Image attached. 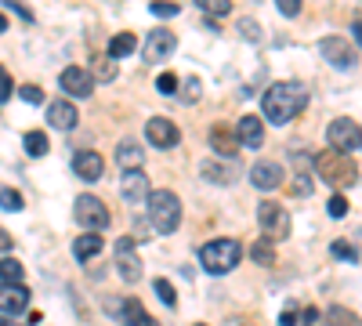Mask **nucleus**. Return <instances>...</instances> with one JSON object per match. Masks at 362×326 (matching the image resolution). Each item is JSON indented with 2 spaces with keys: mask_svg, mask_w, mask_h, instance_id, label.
Returning <instances> with one entry per match:
<instances>
[{
  "mask_svg": "<svg viewBox=\"0 0 362 326\" xmlns=\"http://www.w3.org/2000/svg\"><path fill=\"white\" fill-rule=\"evenodd\" d=\"M308 95H305V87L300 83H290V80H279V83H272L264 98H261V112H264V120L272 124H290L293 116L305 109Z\"/></svg>",
  "mask_w": 362,
  "mask_h": 326,
  "instance_id": "nucleus-1",
  "label": "nucleus"
},
{
  "mask_svg": "<svg viewBox=\"0 0 362 326\" xmlns=\"http://www.w3.org/2000/svg\"><path fill=\"white\" fill-rule=\"evenodd\" d=\"M145 206H148V218H153V228H156L160 235H170V232L181 225V199H177L170 189L148 192Z\"/></svg>",
  "mask_w": 362,
  "mask_h": 326,
  "instance_id": "nucleus-2",
  "label": "nucleus"
},
{
  "mask_svg": "<svg viewBox=\"0 0 362 326\" xmlns=\"http://www.w3.org/2000/svg\"><path fill=\"white\" fill-rule=\"evenodd\" d=\"M239 257H243V247H239L235 240H214V243H206L199 250V264H203V272H210V276L232 272L239 264Z\"/></svg>",
  "mask_w": 362,
  "mask_h": 326,
  "instance_id": "nucleus-3",
  "label": "nucleus"
},
{
  "mask_svg": "<svg viewBox=\"0 0 362 326\" xmlns=\"http://www.w3.org/2000/svg\"><path fill=\"white\" fill-rule=\"evenodd\" d=\"M257 225H261V235L268 243H279L290 235V214H286V206L276 203V199H264L257 206Z\"/></svg>",
  "mask_w": 362,
  "mask_h": 326,
  "instance_id": "nucleus-4",
  "label": "nucleus"
},
{
  "mask_svg": "<svg viewBox=\"0 0 362 326\" xmlns=\"http://www.w3.org/2000/svg\"><path fill=\"white\" fill-rule=\"evenodd\" d=\"M326 141H329V153H337V156H355L358 145H362L358 120H351V116H341V120H334V124H329V131H326Z\"/></svg>",
  "mask_w": 362,
  "mask_h": 326,
  "instance_id": "nucleus-5",
  "label": "nucleus"
},
{
  "mask_svg": "<svg viewBox=\"0 0 362 326\" xmlns=\"http://www.w3.org/2000/svg\"><path fill=\"white\" fill-rule=\"evenodd\" d=\"M73 214H76V221L83 225V232H102V228L109 225V206H105L98 196H76Z\"/></svg>",
  "mask_w": 362,
  "mask_h": 326,
  "instance_id": "nucleus-6",
  "label": "nucleus"
},
{
  "mask_svg": "<svg viewBox=\"0 0 362 326\" xmlns=\"http://www.w3.org/2000/svg\"><path fill=\"white\" fill-rule=\"evenodd\" d=\"M319 51H322V58H326L334 69H355V62H358L355 44H348L344 37H326V40H319Z\"/></svg>",
  "mask_w": 362,
  "mask_h": 326,
  "instance_id": "nucleus-7",
  "label": "nucleus"
},
{
  "mask_svg": "<svg viewBox=\"0 0 362 326\" xmlns=\"http://www.w3.org/2000/svg\"><path fill=\"white\" fill-rule=\"evenodd\" d=\"M315 170H319V177L322 182H355V167H348V156H337V153H322V156H315Z\"/></svg>",
  "mask_w": 362,
  "mask_h": 326,
  "instance_id": "nucleus-8",
  "label": "nucleus"
},
{
  "mask_svg": "<svg viewBox=\"0 0 362 326\" xmlns=\"http://www.w3.org/2000/svg\"><path fill=\"white\" fill-rule=\"evenodd\" d=\"M116 272L124 283H138L141 279V261L134 254V240L124 235V240H116Z\"/></svg>",
  "mask_w": 362,
  "mask_h": 326,
  "instance_id": "nucleus-9",
  "label": "nucleus"
},
{
  "mask_svg": "<svg viewBox=\"0 0 362 326\" xmlns=\"http://www.w3.org/2000/svg\"><path fill=\"white\" fill-rule=\"evenodd\" d=\"M145 138L153 149H174L181 141V131L174 127V120H167V116H153V120L145 124Z\"/></svg>",
  "mask_w": 362,
  "mask_h": 326,
  "instance_id": "nucleus-10",
  "label": "nucleus"
},
{
  "mask_svg": "<svg viewBox=\"0 0 362 326\" xmlns=\"http://www.w3.org/2000/svg\"><path fill=\"white\" fill-rule=\"evenodd\" d=\"M177 47V37L167 33V29H148L145 37V62H163V58H170Z\"/></svg>",
  "mask_w": 362,
  "mask_h": 326,
  "instance_id": "nucleus-11",
  "label": "nucleus"
},
{
  "mask_svg": "<svg viewBox=\"0 0 362 326\" xmlns=\"http://www.w3.org/2000/svg\"><path fill=\"white\" fill-rule=\"evenodd\" d=\"M250 182L261 189V192H272V189H279L283 185V167L276 160H257L250 167Z\"/></svg>",
  "mask_w": 362,
  "mask_h": 326,
  "instance_id": "nucleus-12",
  "label": "nucleus"
},
{
  "mask_svg": "<svg viewBox=\"0 0 362 326\" xmlns=\"http://www.w3.org/2000/svg\"><path fill=\"white\" fill-rule=\"evenodd\" d=\"M29 308V290L22 283H0V315H18Z\"/></svg>",
  "mask_w": 362,
  "mask_h": 326,
  "instance_id": "nucleus-13",
  "label": "nucleus"
},
{
  "mask_svg": "<svg viewBox=\"0 0 362 326\" xmlns=\"http://www.w3.org/2000/svg\"><path fill=\"white\" fill-rule=\"evenodd\" d=\"M90 87H95V76H90L87 69H80V66L62 69V91H66L69 98H87Z\"/></svg>",
  "mask_w": 362,
  "mask_h": 326,
  "instance_id": "nucleus-14",
  "label": "nucleus"
},
{
  "mask_svg": "<svg viewBox=\"0 0 362 326\" xmlns=\"http://www.w3.org/2000/svg\"><path fill=\"white\" fill-rule=\"evenodd\" d=\"M235 141L243 145V149H261V145H264V124H261V116H243V120L235 124Z\"/></svg>",
  "mask_w": 362,
  "mask_h": 326,
  "instance_id": "nucleus-15",
  "label": "nucleus"
},
{
  "mask_svg": "<svg viewBox=\"0 0 362 326\" xmlns=\"http://www.w3.org/2000/svg\"><path fill=\"white\" fill-rule=\"evenodd\" d=\"M76 120H80V112H76V105H73L69 98H58V102L47 105V124H51V127H58V131H73Z\"/></svg>",
  "mask_w": 362,
  "mask_h": 326,
  "instance_id": "nucleus-16",
  "label": "nucleus"
},
{
  "mask_svg": "<svg viewBox=\"0 0 362 326\" xmlns=\"http://www.w3.org/2000/svg\"><path fill=\"white\" fill-rule=\"evenodd\" d=\"M119 192H124L127 203H145L148 199V177H145V170H124V177H119Z\"/></svg>",
  "mask_w": 362,
  "mask_h": 326,
  "instance_id": "nucleus-17",
  "label": "nucleus"
},
{
  "mask_svg": "<svg viewBox=\"0 0 362 326\" xmlns=\"http://www.w3.org/2000/svg\"><path fill=\"white\" fill-rule=\"evenodd\" d=\"M73 170H76V177H83V182H98L102 170H105V163H102V156H98V153L80 149V153L73 156Z\"/></svg>",
  "mask_w": 362,
  "mask_h": 326,
  "instance_id": "nucleus-18",
  "label": "nucleus"
},
{
  "mask_svg": "<svg viewBox=\"0 0 362 326\" xmlns=\"http://www.w3.org/2000/svg\"><path fill=\"white\" fill-rule=\"evenodd\" d=\"M116 163L124 167V170H141L145 167V149L138 141H119V149H116Z\"/></svg>",
  "mask_w": 362,
  "mask_h": 326,
  "instance_id": "nucleus-19",
  "label": "nucleus"
},
{
  "mask_svg": "<svg viewBox=\"0 0 362 326\" xmlns=\"http://www.w3.org/2000/svg\"><path fill=\"white\" fill-rule=\"evenodd\" d=\"M119 322H124V326H160L153 315H148L134 298L131 301H124V305H119Z\"/></svg>",
  "mask_w": 362,
  "mask_h": 326,
  "instance_id": "nucleus-20",
  "label": "nucleus"
},
{
  "mask_svg": "<svg viewBox=\"0 0 362 326\" xmlns=\"http://www.w3.org/2000/svg\"><path fill=\"white\" fill-rule=\"evenodd\" d=\"M102 235L98 232H83V235H76V243H73V254H76V261H87V257H95V254H102Z\"/></svg>",
  "mask_w": 362,
  "mask_h": 326,
  "instance_id": "nucleus-21",
  "label": "nucleus"
},
{
  "mask_svg": "<svg viewBox=\"0 0 362 326\" xmlns=\"http://www.w3.org/2000/svg\"><path fill=\"white\" fill-rule=\"evenodd\" d=\"M322 326H358V315L348 312L344 305H334V308H326V322Z\"/></svg>",
  "mask_w": 362,
  "mask_h": 326,
  "instance_id": "nucleus-22",
  "label": "nucleus"
},
{
  "mask_svg": "<svg viewBox=\"0 0 362 326\" xmlns=\"http://www.w3.org/2000/svg\"><path fill=\"white\" fill-rule=\"evenodd\" d=\"M22 145H25V156L40 160V156L47 153V134H44V131H29V134L22 138Z\"/></svg>",
  "mask_w": 362,
  "mask_h": 326,
  "instance_id": "nucleus-23",
  "label": "nucleus"
},
{
  "mask_svg": "<svg viewBox=\"0 0 362 326\" xmlns=\"http://www.w3.org/2000/svg\"><path fill=\"white\" fill-rule=\"evenodd\" d=\"M134 47H138V40H134L131 33H119V37H112V44H109V58H127Z\"/></svg>",
  "mask_w": 362,
  "mask_h": 326,
  "instance_id": "nucleus-24",
  "label": "nucleus"
},
{
  "mask_svg": "<svg viewBox=\"0 0 362 326\" xmlns=\"http://www.w3.org/2000/svg\"><path fill=\"white\" fill-rule=\"evenodd\" d=\"M0 283H22V261L0 257Z\"/></svg>",
  "mask_w": 362,
  "mask_h": 326,
  "instance_id": "nucleus-25",
  "label": "nucleus"
},
{
  "mask_svg": "<svg viewBox=\"0 0 362 326\" xmlns=\"http://www.w3.org/2000/svg\"><path fill=\"white\" fill-rule=\"evenodd\" d=\"M250 257H254L257 264H276V247H272L268 240H257V243L250 247Z\"/></svg>",
  "mask_w": 362,
  "mask_h": 326,
  "instance_id": "nucleus-26",
  "label": "nucleus"
},
{
  "mask_svg": "<svg viewBox=\"0 0 362 326\" xmlns=\"http://www.w3.org/2000/svg\"><path fill=\"white\" fill-rule=\"evenodd\" d=\"M153 290H156V298H160L167 308H174V305H177V293H174L170 279H153Z\"/></svg>",
  "mask_w": 362,
  "mask_h": 326,
  "instance_id": "nucleus-27",
  "label": "nucleus"
},
{
  "mask_svg": "<svg viewBox=\"0 0 362 326\" xmlns=\"http://www.w3.org/2000/svg\"><path fill=\"white\" fill-rule=\"evenodd\" d=\"M18 98H22L25 105H40V102H44V91H40L37 83H22V87H18Z\"/></svg>",
  "mask_w": 362,
  "mask_h": 326,
  "instance_id": "nucleus-28",
  "label": "nucleus"
},
{
  "mask_svg": "<svg viewBox=\"0 0 362 326\" xmlns=\"http://www.w3.org/2000/svg\"><path fill=\"white\" fill-rule=\"evenodd\" d=\"M0 206H4V211H22V196L8 185H0Z\"/></svg>",
  "mask_w": 362,
  "mask_h": 326,
  "instance_id": "nucleus-29",
  "label": "nucleus"
},
{
  "mask_svg": "<svg viewBox=\"0 0 362 326\" xmlns=\"http://www.w3.org/2000/svg\"><path fill=\"white\" fill-rule=\"evenodd\" d=\"M199 8H203L206 15H214V18H221V15H228V11H232L228 0H199Z\"/></svg>",
  "mask_w": 362,
  "mask_h": 326,
  "instance_id": "nucleus-30",
  "label": "nucleus"
},
{
  "mask_svg": "<svg viewBox=\"0 0 362 326\" xmlns=\"http://www.w3.org/2000/svg\"><path fill=\"white\" fill-rule=\"evenodd\" d=\"M210 145H214V149H218L221 156H232V153H235V149H232V141L225 138V131H221V127H218L214 134H210Z\"/></svg>",
  "mask_w": 362,
  "mask_h": 326,
  "instance_id": "nucleus-31",
  "label": "nucleus"
},
{
  "mask_svg": "<svg viewBox=\"0 0 362 326\" xmlns=\"http://www.w3.org/2000/svg\"><path fill=\"white\" fill-rule=\"evenodd\" d=\"M326 211H329V218H344V214H348V199H344V196H329Z\"/></svg>",
  "mask_w": 362,
  "mask_h": 326,
  "instance_id": "nucleus-32",
  "label": "nucleus"
},
{
  "mask_svg": "<svg viewBox=\"0 0 362 326\" xmlns=\"http://www.w3.org/2000/svg\"><path fill=\"white\" fill-rule=\"evenodd\" d=\"M203 174H210V182H218V185L232 182V177H228V170H225V167H218V163H203Z\"/></svg>",
  "mask_w": 362,
  "mask_h": 326,
  "instance_id": "nucleus-33",
  "label": "nucleus"
},
{
  "mask_svg": "<svg viewBox=\"0 0 362 326\" xmlns=\"http://www.w3.org/2000/svg\"><path fill=\"white\" fill-rule=\"evenodd\" d=\"M156 91H160V95H174V91H177V76H174V73H160Z\"/></svg>",
  "mask_w": 362,
  "mask_h": 326,
  "instance_id": "nucleus-34",
  "label": "nucleus"
},
{
  "mask_svg": "<svg viewBox=\"0 0 362 326\" xmlns=\"http://www.w3.org/2000/svg\"><path fill=\"white\" fill-rule=\"evenodd\" d=\"M181 87H185V91H181V98H185V102H196V98H199V91H203V83H199L196 76H189Z\"/></svg>",
  "mask_w": 362,
  "mask_h": 326,
  "instance_id": "nucleus-35",
  "label": "nucleus"
},
{
  "mask_svg": "<svg viewBox=\"0 0 362 326\" xmlns=\"http://www.w3.org/2000/svg\"><path fill=\"white\" fill-rule=\"evenodd\" d=\"M177 11H181V8H177V4H167V0H156V4H153V15H156V18H174Z\"/></svg>",
  "mask_w": 362,
  "mask_h": 326,
  "instance_id": "nucleus-36",
  "label": "nucleus"
},
{
  "mask_svg": "<svg viewBox=\"0 0 362 326\" xmlns=\"http://www.w3.org/2000/svg\"><path fill=\"white\" fill-rule=\"evenodd\" d=\"M276 8H279V15L297 18V15H300V0H276Z\"/></svg>",
  "mask_w": 362,
  "mask_h": 326,
  "instance_id": "nucleus-37",
  "label": "nucleus"
},
{
  "mask_svg": "<svg viewBox=\"0 0 362 326\" xmlns=\"http://www.w3.org/2000/svg\"><path fill=\"white\" fill-rule=\"evenodd\" d=\"M15 95V83H11V73L8 69H0V102L4 98H11Z\"/></svg>",
  "mask_w": 362,
  "mask_h": 326,
  "instance_id": "nucleus-38",
  "label": "nucleus"
},
{
  "mask_svg": "<svg viewBox=\"0 0 362 326\" xmlns=\"http://www.w3.org/2000/svg\"><path fill=\"white\" fill-rule=\"evenodd\" d=\"M239 29H243V37H247V40H257V37H261V29H257L254 18H239Z\"/></svg>",
  "mask_w": 362,
  "mask_h": 326,
  "instance_id": "nucleus-39",
  "label": "nucleus"
},
{
  "mask_svg": "<svg viewBox=\"0 0 362 326\" xmlns=\"http://www.w3.org/2000/svg\"><path fill=\"white\" fill-rule=\"evenodd\" d=\"M4 8H8V11H15L18 18H25V22H33V11H29L25 4H18V0H4Z\"/></svg>",
  "mask_w": 362,
  "mask_h": 326,
  "instance_id": "nucleus-40",
  "label": "nucleus"
},
{
  "mask_svg": "<svg viewBox=\"0 0 362 326\" xmlns=\"http://www.w3.org/2000/svg\"><path fill=\"white\" fill-rule=\"evenodd\" d=\"M334 254H337V257H348V261H358V250L348 247V243H334Z\"/></svg>",
  "mask_w": 362,
  "mask_h": 326,
  "instance_id": "nucleus-41",
  "label": "nucleus"
},
{
  "mask_svg": "<svg viewBox=\"0 0 362 326\" xmlns=\"http://www.w3.org/2000/svg\"><path fill=\"white\" fill-rule=\"evenodd\" d=\"M98 62H102V66H98V76H102V80H112V73H116L112 62H109V58H98Z\"/></svg>",
  "mask_w": 362,
  "mask_h": 326,
  "instance_id": "nucleus-42",
  "label": "nucleus"
},
{
  "mask_svg": "<svg viewBox=\"0 0 362 326\" xmlns=\"http://www.w3.org/2000/svg\"><path fill=\"white\" fill-rule=\"evenodd\" d=\"M315 319H319V312H315V308H305V315H300L297 326H315Z\"/></svg>",
  "mask_w": 362,
  "mask_h": 326,
  "instance_id": "nucleus-43",
  "label": "nucleus"
},
{
  "mask_svg": "<svg viewBox=\"0 0 362 326\" xmlns=\"http://www.w3.org/2000/svg\"><path fill=\"white\" fill-rule=\"evenodd\" d=\"M279 326H297V312H293V308H286V312L279 315Z\"/></svg>",
  "mask_w": 362,
  "mask_h": 326,
  "instance_id": "nucleus-44",
  "label": "nucleus"
},
{
  "mask_svg": "<svg viewBox=\"0 0 362 326\" xmlns=\"http://www.w3.org/2000/svg\"><path fill=\"white\" fill-rule=\"evenodd\" d=\"M8 250H11V235L0 228V254H8Z\"/></svg>",
  "mask_w": 362,
  "mask_h": 326,
  "instance_id": "nucleus-45",
  "label": "nucleus"
},
{
  "mask_svg": "<svg viewBox=\"0 0 362 326\" xmlns=\"http://www.w3.org/2000/svg\"><path fill=\"white\" fill-rule=\"evenodd\" d=\"M4 29H8V18H4V11H0V33H4Z\"/></svg>",
  "mask_w": 362,
  "mask_h": 326,
  "instance_id": "nucleus-46",
  "label": "nucleus"
},
{
  "mask_svg": "<svg viewBox=\"0 0 362 326\" xmlns=\"http://www.w3.org/2000/svg\"><path fill=\"white\" fill-rule=\"evenodd\" d=\"M0 326H18V322H11V319H0Z\"/></svg>",
  "mask_w": 362,
  "mask_h": 326,
  "instance_id": "nucleus-47",
  "label": "nucleus"
},
{
  "mask_svg": "<svg viewBox=\"0 0 362 326\" xmlns=\"http://www.w3.org/2000/svg\"><path fill=\"white\" fill-rule=\"evenodd\" d=\"M199 326H206V322H199Z\"/></svg>",
  "mask_w": 362,
  "mask_h": 326,
  "instance_id": "nucleus-48",
  "label": "nucleus"
}]
</instances>
